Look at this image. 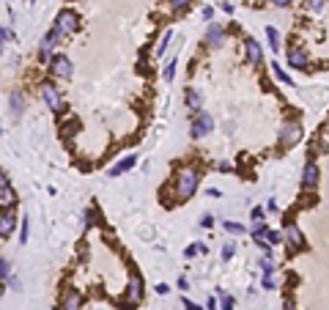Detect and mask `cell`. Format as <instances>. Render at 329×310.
Listing matches in <instances>:
<instances>
[{"instance_id": "cell-38", "label": "cell", "mask_w": 329, "mask_h": 310, "mask_svg": "<svg viewBox=\"0 0 329 310\" xmlns=\"http://www.w3.org/2000/svg\"><path fill=\"white\" fill-rule=\"evenodd\" d=\"M22 241H28V220H22Z\"/></svg>"}, {"instance_id": "cell-37", "label": "cell", "mask_w": 329, "mask_h": 310, "mask_svg": "<svg viewBox=\"0 0 329 310\" xmlns=\"http://www.w3.org/2000/svg\"><path fill=\"white\" fill-rule=\"evenodd\" d=\"M263 288H269V291L274 288V280H272V275H263Z\"/></svg>"}, {"instance_id": "cell-15", "label": "cell", "mask_w": 329, "mask_h": 310, "mask_svg": "<svg viewBox=\"0 0 329 310\" xmlns=\"http://www.w3.org/2000/svg\"><path fill=\"white\" fill-rule=\"evenodd\" d=\"M134 162H137V157H124V159L118 162V165H112V167H110V176H121V173L132 170Z\"/></svg>"}, {"instance_id": "cell-30", "label": "cell", "mask_w": 329, "mask_h": 310, "mask_svg": "<svg viewBox=\"0 0 329 310\" xmlns=\"http://www.w3.org/2000/svg\"><path fill=\"white\" fill-rule=\"evenodd\" d=\"M233 305H236L233 296H222V310H233Z\"/></svg>"}, {"instance_id": "cell-22", "label": "cell", "mask_w": 329, "mask_h": 310, "mask_svg": "<svg viewBox=\"0 0 329 310\" xmlns=\"http://www.w3.org/2000/svg\"><path fill=\"white\" fill-rule=\"evenodd\" d=\"M170 6H173V11H175V14H181L184 8L189 6V0H170Z\"/></svg>"}, {"instance_id": "cell-4", "label": "cell", "mask_w": 329, "mask_h": 310, "mask_svg": "<svg viewBox=\"0 0 329 310\" xmlns=\"http://www.w3.org/2000/svg\"><path fill=\"white\" fill-rule=\"evenodd\" d=\"M55 28H61L63 33H71V30L77 28V14H74L71 8H63L61 14H58V20H55Z\"/></svg>"}, {"instance_id": "cell-41", "label": "cell", "mask_w": 329, "mask_h": 310, "mask_svg": "<svg viewBox=\"0 0 329 310\" xmlns=\"http://www.w3.org/2000/svg\"><path fill=\"white\" fill-rule=\"evenodd\" d=\"M8 39H14V33H11L8 28H3V42H8Z\"/></svg>"}, {"instance_id": "cell-44", "label": "cell", "mask_w": 329, "mask_h": 310, "mask_svg": "<svg viewBox=\"0 0 329 310\" xmlns=\"http://www.w3.org/2000/svg\"><path fill=\"white\" fill-rule=\"evenodd\" d=\"M285 310H294V302H291V299H285Z\"/></svg>"}, {"instance_id": "cell-5", "label": "cell", "mask_w": 329, "mask_h": 310, "mask_svg": "<svg viewBox=\"0 0 329 310\" xmlns=\"http://www.w3.org/2000/svg\"><path fill=\"white\" fill-rule=\"evenodd\" d=\"M42 96H44V102L49 104V110H63L61 94H58V88H55V85L44 83V85H42Z\"/></svg>"}, {"instance_id": "cell-27", "label": "cell", "mask_w": 329, "mask_h": 310, "mask_svg": "<svg viewBox=\"0 0 329 310\" xmlns=\"http://www.w3.org/2000/svg\"><path fill=\"white\" fill-rule=\"evenodd\" d=\"M168 42H170V30L165 36H162V42H159V47H156V55H162V52H165V49H168Z\"/></svg>"}, {"instance_id": "cell-28", "label": "cell", "mask_w": 329, "mask_h": 310, "mask_svg": "<svg viewBox=\"0 0 329 310\" xmlns=\"http://www.w3.org/2000/svg\"><path fill=\"white\" fill-rule=\"evenodd\" d=\"M261 269H263V275H272V272H274L272 258H263V261H261Z\"/></svg>"}, {"instance_id": "cell-40", "label": "cell", "mask_w": 329, "mask_h": 310, "mask_svg": "<svg viewBox=\"0 0 329 310\" xmlns=\"http://www.w3.org/2000/svg\"><path fill=\"white\" fill-rule=\"evenodd\" d=\"M178 288H184V291H187V288H189V283H187V277H178Z\"/></svg>"}, {"instance_id": "cell-8", "label": "cell", "mask_w": 329, "mask_h": 310, "mask_svg": "<svg viewBox=\"0 0 329 310\" xmlns=\"http://www.w3.org/2000/svg\"><path fill=\"white\" fill-rule=\"evenodd\" d=\"M222 42H225L222 25H217V22H209V28H206V44H209V47H222Z\"/></svg>"}, {"instance_id": "cell-16", "label": "cell", "mask_w": 329, "mask_h": 310, "mask_svg": "<svg viewBox=\"0 0 329 310\" xmlns=\"http://www.w3.org/2000/svg\"><path fill=\"white\" fill-rule=\"evenodd\" d=\"M244 47H247V58H250L252 63H261V44L255 42V39H247Z\"/></svg>"}, {"instance_id": "cell-43", "label": "cell", "mask_w": 329, "mask_h": 310, "mask_svg": "<svg viewBox=\"0 0 329 310\" xmlns=\"http://www.w3.org/2000/svg\"><path fill=\"white\" fill-rule=\"evenodd\" d=\"M206 310H217V302H214L211 296H209V302H206Z\"/></svg>"}, {"instance_id": "cell-25", "label": "cell", "mask_w": 329, "mask_h": 310, "mask_svg": "<svg viewBox=\"0 0 329 310\" xmlns=\"http://www.w3.org/2000/svg\"><path fill=\"white\" fill-rule=\"evenodd\" d=\"M266 241H269V244H280L283 234H277V231H266Z\"/></svg>"}, {"instance_id": "cell-9", "label": "cell", "mask_w": 329, "mask_h": 310, "mask_svg": "<svg viewBox=\"0 0 329 310\" xmlns=\"http://www.w3.org/2000/svg\"><path fill=\"white\" fill-rule=\"evenodd\" d=\"M143 294V286H140V277L132 275V280H129V288H126V305H134L137 299H140Z\"/></svg>"}, {"instance_id": "cell-35", "label": "cell", "mask_w": 329, "mask_h": 310, "mask_svg": "<svg viewBox=\"0 0 329 310\" xmlns=\"http://www.w3.org/2000/svg\"><path fill=\"white\" fill-rule=\"evenodd\" d=\"M8 266H11V263L3 258V263H0V275H3V280H8Z\"/></svg>"}, {"instance_id": "cell-10", "label": "cell", "mask_w": 329, "mask_h": 310, "mask_svg": "<svg viewBox=\"0 0 329 310\" xmlns=\"http://www.w3.org/2000/svg\"><path fill=\"white\" fill-rule=\"evenodd\" d=\"M285 239H288V244H291L294 250H302V247H305V236H302V231H299L296 225H288V228H285Z\"/></svg>"}, {"instance_id": "cell-42", "label": "cell", "mask_w": 329, "mask_h": 310, "mask_svg": "<svg viewBox=\"0 0 329 310\" xmlns=\"http://www.w3.org/2000/svg\"><path fill=\"white\" fill-rule=\"evenodd\" d=\"M266 209H269V212H277V200L272 198V200H269V203H266Z\"/></svg>"}, {"instance_id": "cell-19", "label": "cell", "mask_w": 329, "mask_h": 310, "mask_svg": "<svg viewBox=\"0 0 329 310\" xmlns=\"http://www.w3.org/2000/svg\"><path fill=\"white\" fill-rule=\"evenodd\" d=\"M8 107H11V113H14V116H20V113H22V96L17 94V91L11 94V99H8Z\"/></svg>"}, {"instance_id": "cell-6", "label": "cell", "mask_w": 329, "mask_h": 310, "mask_svg": "<svg viewBox=\"0 0 329 310\" xmlns=\"http://www.w3.org/2000/svg\"><path fill=\"white\" fill-rule=\"evenodd\" d=\"M318 179H321L318 165H315V162H307V165H305V170H302V187L313 190V187H318Z\"/></svg>"}, {"instance_id": "cell-36", "label": "cell", "mask_w": 329, "mask_h": 310, "mask_svg": "<svg viewBox=\"0 0 329 310\" xmlns=\"http://www.w3.org/2000/svg\"><path fill=\"white\" fill-rule=\"evenodd\" d=\"M173 72H175V63H168V69H165V80H173Z\"/></svg>"}, {"instance_id": "cell-14", "label": "cell", "mask_w": 329, "mask_h": 310, "mask_svg": "<svg viewBox=\"0 0 329 310\" xmlns=\"http://www.w3.org/2000/svg\"><path fill=\"white\" fill-rule=\"evenodd\" d=\"M63 39V30L61 28H52L47 36H44V44H42V49H47V52H52V47H55L58 42Z\"/></svg>"}, {"instance_id": "cell-17", "label": "cell", "mask_w": 329, "mask_h": 310, "mask_svg": "<svg viewBox=\"0 0 329 310\" xmlns=\"http://www.w3.org/2000/svg\"><path fill=\"white\" fill-rule=\"evenodd\" d=\"M11 228H14V214L8 212V209H3V220H0V234L8 236V234H11Z\"/></svg>"}, {"instance_id": "cell-1", "label": "cell", "mask_w": 329, "mask_h": 310, "mask_svg": "<svg viewBox=\"0 0 329 310\" xmlns=\"http://www.w3.org/2000/svg\"><path fill=\"white\" fill-rule=\"evenodd\" d=\"M197 190V170H192V167H187V170L178 173V184H175V195H178V200H187L189 195Z\"/></svg>"}, {"instance_id": "cell-13", "label": "cell", "mask_w": 329, "mask_h": 310, "mask_svg": "<svg viewBox=\"0 0 329 310\" xmlns=\"http://www.w3.org/2000/svg\"><path fill=\"white\" fill-rule=\"evenodd\" d=\"M184 102H187L189 110L200 113V104H203V96H200V91L197 88H187V96H184Z\"/></svg>"}, {"instance_id": "cell-2", "label": "cell", "mask_w": 329, "mask_h": 310, "mask_svg": "<svg viewBox=\"0 0 329 310\" xmlns=\"http://www.w3.org/2000/svg\"><path fill=\"white\" fill-rule=\"evenodd\" d=\"M214 129V118L209 116V113H197L195 121H192V126H189V132H192V138H206L209 132Z\"/></svg>"}, {"instance_id": "cell-29", "label": "cell", "mask_w": 329, "mask_h": 310, "mask_svg": "<svg viewBox=\"0 0 329 310\" xmlns=\"http://www.w3.org/2000/svg\"><path fill=\"white\" fill-rule=\"evenodd\" d=\"M197 253H200V244H192V247H187V250H184V255H187V258H195Z\"/></svg>"}, {"instance_id": "cell-33", "label": "cell", "mask_w": 329, "mask_h": 310, "mask_svg": "<svg viewBox=\"0 0 329 310\" xmlns=\"http://www.w3.org/2000/svg\"><path fill=\"white\" fill-rule=\"evenodd\" d=\"M269 3H272V6H277V8H288L294 0H269Z\"/></svg>"}, {"instance_id": "cell-12", "label": "cell", "mask_w": 329, "mask_h": 310, "mask_svg": "<svg viewBox=\"0 0 329 310\" xmlns=\"http://www.w3.org/2000/svg\"><path fill=\"white\" fill-rule=\"evenodd\" d=\"M58 310H80V294L74 288H69L66 294H63V299H61V308Z\"/></svg>"}, {"instance_id": "cell-23", "label": "cell", "mask_w": 329, "mask_h": 310, "mask_svg": "<svg viewBox=\"0 0 329 310\" xmlns=\"http://www.w3.org/2000/svg\"><path fill=\"white\" fill-rule=\"evenodd\" d=\"M225 231H228V234H233V236L244 234V228H241V225H236V222H225Z\"/></svg>"}, {"instance_id": "cell-39", "label": "cell", "mask_w": 329, "mask_h": 310, "mask_svg": "<svg viewBox=\"0 0 329 310\" xmlns=\"http://www.w3.org/2000/svg\"><path fill=\"white\" fill-rule=\"evenodd\" d=\"M203 17H206V20H211V17H214V8L206 6V8H203Z\"/></svg>"}, {"instance_id": "cell-32", "label": "cell", "mask_w": 329, "mask_h": 310, "mask_svg": "<svg viewBox=\"0 0 329 310\" xmlns=\"http://www.w3.org/2000/svg\"><path fill=\"white\" fill-rule=\"evenodd\" d=\"M184 308L187 310H206V308H200V305H195L192 299H187V296H184Z\"/></svg>"}, {"instance_id": "cell-18", "label": "cell", "mask_w": 329, "mask_h": 310, "mask_svg": "<svg viewBox=\"0 0 329 310\" xmlns=\"http://www.w3.org/2000/svg\"><path fill=\"white\" fill-rule=\"evenodd\" d=\"M0 195H3V200H0L3 209H8V206H11V192H8V179H6V176H3V181H0Z\"/></svg>"}, {"instance_id": "cell-20", "label": "cell", "mask_w": 329, "mask_h": 310, "mask_svg": "<svg viewBox=\"0 0 329 310\" xmlns=\"http://www.w3.org/2000/svg\"><path fill=\"white\" fill-rule=\"evenodd\" d=\"M266 39H269V44H272V49H280V33L269 25L266 28Z\"/></svg>"}, {"instance_id": "cell-26", "label": "cell", "mask_w": 329, "mask_h": 310, "mask_svg": "<svg viewBox=\"0 0 329 310\" xmlns=\"http://www.w3.org/2000/svg\"><path fill=\"white\" fill-rule=\"evenodd\" d=\"M233 253H236V244H233V241H228V244L222 247V258H225V261H231Z\"/></svg>"}, {"instance_id": "cell-3", "label": "cell", "mask_w": 329, "mask_h": 310, "mask_svg": "<svg viewBox=\"0 0 329 310\" xmlns=\"http://www.w3.org/2000/svg\"><path fill=\"white\" fill-rule=\"evenodd\" d=\"M71 69H74V66H71V61L66 55H55L49 61V72L55 77H63V80H66V77H71Z\"/></svg>"}, {"instance_id": "cell-31", "label": "cell", "mask_w": 329, "mask_h": 310, "mask_svg": "<svg viewBox=\"0 0 329 310\" xmlns=\"http://www.w3.org/2000/svg\"><path fill=\"white\" fill-rule=\"evenodd\" d=\"M200 225H203V228H211V225H214V217H211V214H203V217H200Z\"/></svg>"}, {"instance_id": "cell-21", "label": "cell", "mask_w": 329, "mask_h": 310, "mask_svg": "<svg viewBox=\"0 0 329 310\" xmlns=\"http://www.w3.org/2000/svg\"><path fill=\"white\" fill-rule=\"evenodd\" d=\"M272 72H274V77H277V80H280V83H285V85H291V77L285 74V72L280 69V66H277V63H272Z\"/></svg>"}, {"instance_id": "cell-11", "label": "cell", "mask_w": 329, "mask_h": 310, "mask_svg": "<svg viewBox=\"0 0 329 310\" xmlns=\"http://www.w3.org/2000/svg\"><path fill=\"white\" fill-rule=\"evenodd\" d=\"M288 63H291L294 69H305V66H307V52H305L302 47H294L291 52H288Z\"/></svg>"}, {"instance_id": "cell-34", "label": "cell", "mask_w": 329, "mask_h": 310, "mask_svg": "<svg viewBox=\"0 0 329 310\" xmlns=\"http://www.w3.org/2000/svg\"><path fill=\"white\" fill-rule=\"evenodd\" d=\"M252 222H263V209H252Z\"/></svg>"}, {"instance_id": "cell-7", "label": "cell", "mask_w": 329, "mask_h": 310, "mask_svg": "<svg viewBox=\"0 0 329 310\" xmlns=\"http://www.w3.org/2000/svg\"><path fill=\"white\" fill-rule=\"evenodd\" d=\"M302 140V126L299 124H285L280 132V143L283 145H296Z\"/></svg>"}, {"instance_id": "cell-24", "label": "cell", "mask_w": 329, "mask_h": 310, "mask_svg": "<svg viewBox=\"0 0 329 310\" xmlns=\"http://www.w3.org/2000/svg\"><path fill=\"white\" fill-rule=\"evenodd\" d=\"M305 3H307L310 11H321V8L327 6V0H305Z\"/></svg>"}]
</instances>
